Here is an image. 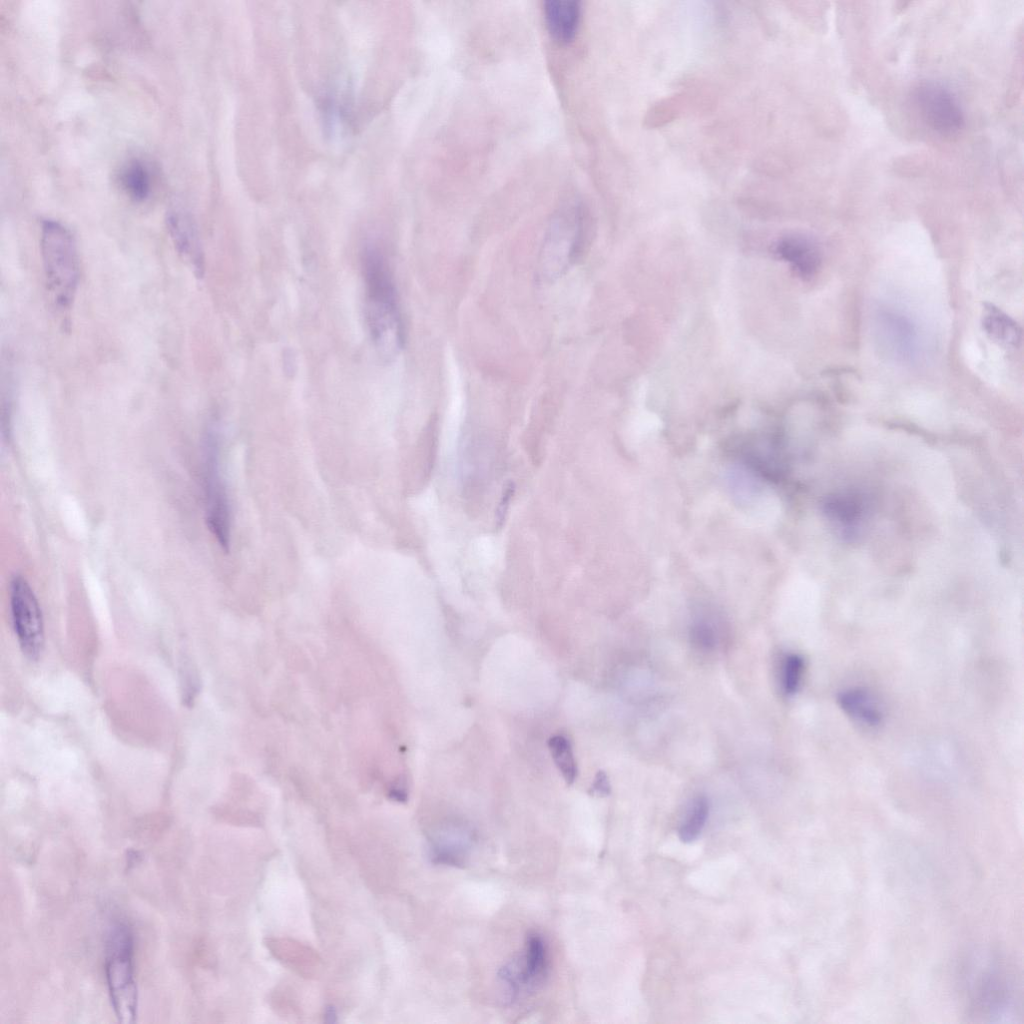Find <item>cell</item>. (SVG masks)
I'll return each mask as SVG.
<instances>
[{"label": "cell", "mask_w": 1024, "mask_h": 1024, "mask_svg": "<svg viewBox=\"0 0 1024 1024\" xmlns=\"http://www.w3.org/2000/svg\"><path fill=\"white\" fill-rule=\"evenodd\" d=\"M365 314L371 340L379 357L390 362L403 346V328L392 275L381 250L368 245L362 257Z\"/></svg>", "instance_id": "1"}, {"label": "cell", "mask_w": 1024, "mask_h": 1024, "mask_svg": "<svg viewBox=\"0 0 1024 1024\" xmlns=\"http://www.w3.org/2000/svg\"><path fill=\"white\" fill-rule=\"evenodd\" d=\"M40 251L45 283L50 297L60 311L69 310L79 282V257L75 239L61 223H42Z\"/></svg>", "instance_id": "2"}, {"label": "cell", "mask_w": 1024, "mask_h": 1024, "mask_svg": "<svg viewBox=\"0 0 1024 1024\" xmlns=\"http://www.w3.org/2000/svg\"><path fill=\"white\" fill-rule=\"evenodd\" d=\"M587 235L581 205L563 207L553 217L539 256L538 276L545 282L561 277L582 255Z\"/></svg>", "instance_id": "3"}, {"label": "cell", "mask_w": 1024, "mask_h": 1024, "mask_svg": "<svg viewBox=\"0 0 1024 1024\" xmlns=\"http://www.w3.org/2000/svg\"><path fill=\"white\" fill-rule=\"evenodd\" d=\"M105 974L115 1014L120 1022L132 1023L137 1014V985L134 970V938L125 923L114 924L107 935Z\"/></svg>", "instance_id": "4"}, {"label": "cell", "mask_w": 1024, "mask_h": 1024, "mask_svg": "<svg viewBox=\"0 0 1024 1024\" xmlns=\"http://www.w3.org/2000/svg\"><path fill=\"white\" fill-rule=\"evenodd\" d=\"M203 492L207 526L224 551L231 539V509L219 464V438L214 428L205 435L203 447Z\"/></svg>", "instance_id": "5"}, {"label": "cell", "mask_w": 1024, "mask_h": 1024, "mask_svg": "<svg viewBox=\"0 0 1024 1024\" xmlns=\"http://www.w3.org/2000/svg\"><path fill=\"white\" fill-rule=\"evenodd\" d=\"M9 601L20 649L28 659L38 660L45 643L43 615L32 587L21 575H15L10 581Z\"/></svg>", "instance_id": "6"}, {"label": "cell", "mask_w": 1024, "mask_h": 1024, "mask_svg": "<svg viewBox=\"0 0 1024 1024\" xmlns=\"http://www.w3.org/2000/svg\"><path fill=\"white\" fill-rule=\"evenodd\" d=\"M549 970L547 945L543 937L531 932L526 937L523 952L504 965L498 973L507 991L509 1004L535 992L545 982Z\"/></svg>", "instance_id": "7"}, {"label": "cell", "mask_w": 1024, "mask_h": 1024, "mask_svg": "<svg viewBox=\"0 0 1024 1024\" xmlns=\"http://www.w3.org/2000/svg\"><path fill=\"white\" fill-rule=\"evenodd\" d=\"M1016 993L1009 973L997 963L987 964L972 977L971 1008L978 1016L1004 1021L1015 1015Z\"/></svg>", "instance_id": "8"}, {"label": "cell", "mask_w": 1024, "mask_h": 1024, "mask_svg": "<svg viewBox=\"0 0 1024 1024\" xmlns=\"http://www.w3.org/2000/svg\"><path fill=\"white\" fill-rule=\"evenodd\" d=\"M916 108L925 124L944 134H955L964 126L961 105L952 91L935 81H924L914 90Z\"/></svg>", "instance_id": "9"}, {"label": "cell", "mask_w": 1024, "mask_h": 1024, "mask_svg": "<svg viewBox=\"0 0 1024 1024\" xmlns=\"http://www.w3.org/2000/svg\"><path fill=\"white\" fill-rule=\"evenodd\" d=\"M167 228L176 251L183 261L201 277L204 273V254L197 227L183 209H171L166 218Z\"/></svg>", "instance_id": "10"}, {"label": "cell", "mask_w": 1024, "mask_h": 1024, "mask_svg": "<svg viewBox=\"0 0 1024 1024\" xmlns=\"http://www.w3.org/2000/svg\"><path fill=\"white\" fill-rule=\"evenodd\" d=\"M774 253L803 280L814 277L821 265L819 247L812 239L801 234L781 237L774 245Z\"/></svg>", "instance_id": "11"}, {"label": "cell", "mask_w": 1024, "mask_h": 1024, "mask_svg": "<svg viewBox=\"0 0 1024 1024\" xmlns=\"http://www.w3.org/2000/svg\"><path fill=\"white\" fill-rule=\"evenodd\" d=\"M473 836L463 827H448L440 832L431 843V857L435 863L462 866L467 851L471 848Z\"/></svg>", "instance_id": "12"}, {"label": "cell", "mask_w": 1024, "mask_h": 1024, "mask_svg": "<svg viewBox=\"0 0 1024 1024\" xmlns=\"http://www.w3.org/2000/svg\"><path fill=\"white\" fill-rule=\"evenodd\" d=\"M580 2L577 0H548L544 14L551 35L560 42L571 40L580 20Z\"/></svg>", "instance_id": "13"}, {"label": "cell", "mask_w": 1024, "mask_h": 1024, "mask_svg": "<svg viewBox=\"0 0 1024 1024\" xmlns=\"http://www.w3.org/2000/svg\"><path fill=\"white\" fill-rule=\"evenodd\" d=\"M982 326L987 335L1005 348H1016L1021 342L1020 326L1007 314L992 304H985Z\"/></svg>", "instance_id": "14"}, {"label": "cell", "mask_w": 1024, "mask_h": 1024, "mask_svg": "<svg viewBox=\"0 0 1024 1024\" xmlns=\"http://www.w3.org/2000/svg\"><path fill=\"white\" fill-rule=\"evenodd\" d=\"M841 709L855 720L874 727L881 723L882 712L870 694L862 689H849L838 696Z\"/></svg>", "instance_id": "15"}, {"label": "cell", "mask_w": 1024, "mask_h": 1024, "mask_svg": "<svg viewBox=\"0 0 1024 1024\" xmlns=\"http://www.w3.org/2000/svg\"><path fill=\"white\" fill-rule=\"evenodd\" d=\"M885 337L896 354L904 359L911 358L916 349V334L912 324L902 315L886 312L881 315Z\"/></svg>", "instance_id": "16"}, {"label": "cell", "mask_w": 1024, "mask_h": 1024, "mask_svg": "<svg viewBox=\"0 0 1024 1024\" xmlns=\"http://www.w3.org/2000/svg\"><path fill=\"white\" fill-rule=\"evenodd\" d=\"M119 182L124 192L133 200L148 198L152 188V176L148 166L139 159L125 163L120 170Z\"/></svg>", "instance_id": "17"}, {"label": "cell", "mask_w": 1024, "mask_h": 1024, "mask_svg": "<svg viewBox=\"0 0 1024 1024\" xmlns=\"http://www.w3.org/2000/svg\"><path fill=\"white\" fill-rule=\"evenodd\" d=\"M709 815V802L706 797H697L689 808L678 831L684 843L695 841L701 834Z\"/></svg>", "instance_id": "18"}, {"label": "cell", "mask_w": 1024, "mask_h": 1024, "mask_svg": "<svg viewBox=\"0 0 1024 1024\" xmlns=\"http://www.w3.org/2000/svg\"><path fill=\"white\" fill-rule=\"evenodd\" d=\"M548 746L564 780L567 784H572L577 776V767L569 740L562 735H555L549 739Z\"/></svg>", "instance_id": "19"}, {"label": "cell", "mask_w": 1024, "mask_h": 1024, "mask_svg": "<svg viewBox=\"0 0 1024 1024\" xmlns=\"http://www.w3.org/2000/svg\"><path fill=\"white\" fill-rule=\"evenodd\" d=\"M804 661L801 656L791 654L786 657L783 665L782 684L787 694H794L801 680Z\"/></svg>", "instance_id": "20"}, {"label": "cell", "mask_w": 1024, "mask_h": 1024, "mask_svg": "<svg viewBox=\"0 0 1024 1024\" xmlns=\"http://www.w3.org/2000/svg\"><path fill=\"white\" fill-rule=\"evenodd\" d=\"M691 638L693 643L702 649H711L715 644L714 630L705 621L696 622L692 626Z\"/></svg>", "instance_id": "21"}, {"label": "cell", "mask_w": 1024, "mask_h": 1024, "mask_svg": "<svg viewBox=\"0 0 1024 1024\" xmlns=\"http://www.w3.org/2000/svg\"><path fill=\"white\" fill-rule=\"evenodd\" d=\"M514 492H515V485H514V483L513 482H508L507 485L505 486V488L503 489L502 496H501L500 502H499L497 510H496V525H497V527H502V525H503V523L505 521L506 514H507V511H508L509 506H510V501H511L513 495H514Z\"/></svg>", "instance_id": "22"}, {"label": "cell", "mask_w": 1024, "mask_h": 1024, "mask_svg": "<svg viewBox=\"0 0 1024 1024\" xmlns=\"http://www.w3.org/2000/svg\"><path fill=\"white\" fill-rule=\"evenodd\" d=\"M593 794L601 796L608 795L610 793V784L607 775L603 771H599L595 777V780L591 787Z\"/></svg>", "instance_id": "23"}]
</instances>
